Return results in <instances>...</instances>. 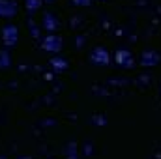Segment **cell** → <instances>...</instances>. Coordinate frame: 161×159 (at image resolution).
<instances>
[{
    "label": "cell",
    "instance_id": "obj_5",
    "mask_svg": "<svg viewBox=\"0 0 161 159\" xmlns=\"http://www.w3.org/2000/svg\"><path fill=\"white\" fill-rule=\"evenodd\" d=\"M41 26L47 30V32H56L58 30V19L51 13V11H45L43 13V19H41Z\"/></svg>",
    "mask_w": 161,
    "mask_h": 159
},
{
    "label": "cell",
    "instance_id": "obj_2",
    "mask_svg": "<svg viewBox=\"0 0 161 159\" xmlns=\"http://www.w3.org/2000/svg\"><path fill=\"white\" fill-rule=\"evenodd\" d=\"M17 15V4L13 0H0V19H9Z\"/></svg>",
    "mask_w": 161,
    "mask_h": 159
},
{
    "label": "cell",
    "instance_id": "obj_12",
    "mask_svg": "<svg viewBox=\"0 0 161 159\" xmlns=\"http://www.w3.org/2000/svg\"><path fill=\"white\" fill-rule=\"evenodd\" d=\"M43 2H54V0H43Z\"/></svg>",
    "mask_w": 161,
    "mask_h": 159
},
{
    "label": "cell",
    "instance_id": "obj_4",
    "mask_svg": "<svg viewBox=\"0 0 161 159\" xmlns=\"http://www.w3.org/2000/svg\"><path fill=\"white\" fill-rule=\"evenodd\" d=\"M90 58H92L94 64H99V66H107V64L111 62V56H109L107 49H103V47H96V49L92 51Z\"/></svg>",
    "mask_w": 161,
    "mask_h": 159
},
{
    "label": "cell",
    "instance_id": "obj_7",
    "mask_svg": "<svg viewBox=\"0 0 161 159\" xmlns=\"http://www.w3.org/2000/svg\"><path fill=\"white\" fill-rule=\"evenodd\" d=\"M114 62L120 64V66H129V64H131V52L125 51V49L116 51V54H114Z\"/></svg>",
    "mask_w": 161,
    "mask_h": 159
},
{
    "label": "cell",
    "instance_id": "obj_8",
    "mask_svg": "<svg viewBox=\"0 0 161 159\" xmlns=\"http://www.w3.org/2000/svg\"><path fill=\"white\" fill-rule=\"evenodd\" d=\"M41 2H43V0H25V8H26V11H28L30 15H34V13L41 8Z\"/></svg>",
    "mask_w": 161,
    "mask_h": 159
},
{
    "label": "cell",
    "instance_id": "obj_1",
    "mask_svg": "<svg viewBox=\"0 0 161 159\" xmlns=\"http://www.w3.org/2000/svg\"><path fill=\"white\" fill-rule=\"evenodd\" d=\"M2 40L6 47H15L17 41H19V30L15 25H6L2 28Z\"/></svg>",
    "mask_w": 161,
    "mask_h": 159
},
{
    "label": "cell",
    "instance_id": "obj_6",
    "mask_svg": "<svg viewBox=\"0 0 161 159\" xmlns=\"http://www.w3.org/2000/svg\"><path fill=\"white\" fill-rule=\"evenodd\" d=\"M159 62H161V56L156 51H146V52H142L141 64H142L144 68H154V66H158Z\"/></svg>",
    "mask_w": 161,
    "mask_h": 159
},
{
    "label": "cell",
    "instance_id": "obj_10",
    "mask_svg": "<svg viewBox=\"0 0 161 159\" xmlns=\"http://www.w3.org/2000/svg\"><path fill=\"white\" fill-rule=\"evenodd\" d=\"M51 64H53V68H54V69H66V68H68L66 60H62L60 56H58V58H53V60H51Z\"/></svg>",
    "mask_w": 161,
    "mask_h": 159
},
{
    "label": "cell",
    "instance_id": "obj_11",
    "mask_svg": "<svg viewBox=\"0 0 161 159\" xmlns=\"http://www.w3.org/2000/svg\"><path fill=\"white\" fill-rule=\"evenodd\" d=\"M75 6H88L90 4V0H71Z\"/></svg>",
    "mask_w": 161,
    "mask_h": 159
},
{
    "label": "cell",
    "instance_id": "obj_9",
    "mask_svg": "<svg viewBox=\"0 0 161 159\" xmlns=\"http://www.w3.org/2000/svg\"><path fill=\"white\" fill-rule=\"evenodd\" d=\"M11 66V56H9V52L4 49V51H0V69H6V68H9Z\"/></svg>",
    "mask_w": 161,
    "mask_h": 159
},
{
    "label": "cell",
    "instance_id": "obj_3",
    "mask_svg": "<svg viewBox=\"0 0 161 159\" xmlns=\"http://www.w3.org/2000/svg\"><path fill=\"white\" fill-rule=\"evenodd\" d=\"M41 47H43V51H49V52H58V51L62 49V40H60L58 36H54V34H49V36L43 40Z\"/></svg>",
    "mask_w": 161,
    "mask_h": 159
}]
</instances>
